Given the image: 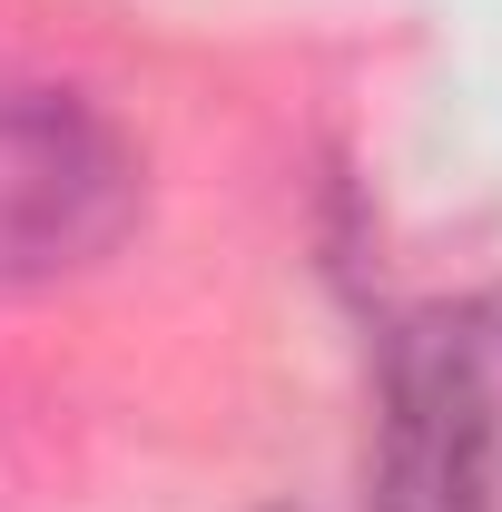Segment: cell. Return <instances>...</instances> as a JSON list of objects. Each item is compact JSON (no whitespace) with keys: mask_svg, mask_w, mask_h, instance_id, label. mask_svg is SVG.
<instances>
[{"mask_svg":"<svg viewBox=\"0 0 502 512\" xmlns=\"http://www.w3.org/2000/svg\"><path fill=\"white\" fill-rule=\"evenodd\" d=\"M375 512H502V316L434 306L384 355Z\"/></svg>","mask_w":502,"mask_h":512,"instance_id":"cell-1","label":"cell"},{"mask_svg":"<svg viewBox=\"0 0 502 512\" xmlns=\"http://www.w3.org/2000/svg\"><path fill=\"white\" fill-rule=\"evenodd\" d=\"M138 217V158L89 99H0V286H40L119 247Z\"/></svg>","mask_w":502,"mask_h":512,"instance_id":"cell-2","label":"cell"}]
</instances>
